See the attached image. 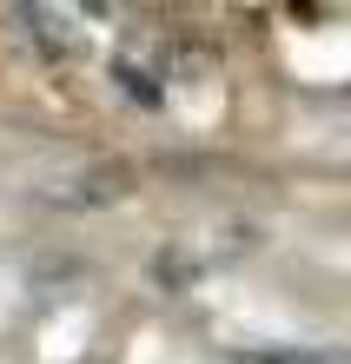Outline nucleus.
Segmentation results:
<instances>
[{"label": "nucleus", "mask_w": 351, "mask_h": 364, "mask_svg": "<svg viewBox=\"0 0 351 364\" xmlns=\"http://www.w3.org/2000/svg\"><path fill=\"white\" fill-rule=\"evenodd\" d=\"M252 364H345V358H298V351H252Z\"/></svg>", "instance_id": "obj_1"}]
</instances>
